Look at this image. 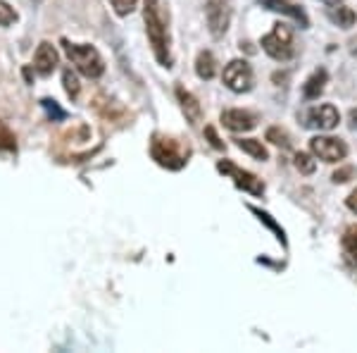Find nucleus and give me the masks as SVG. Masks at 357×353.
<instances>
[{"mask_svg": "<svg viewBox=\"0 0 357 353\" xmlns=\"http://www.w3.org/2000/svg\"><path fill=\"white\" fill-rule=\"evenodd\" d=\"M151 153H153V158L158 160V165L167 167V170H181V167L188 163V148H183L174 138L153 136Z\"/></svg>", "mask_w": 357, "mask_h": 353, "instance_id": "3", "label": "nucleus"}, {"mask_svg": "<svg viewBox=\"0 0 357 353\" xmlns=\"http://www.w3.org/2000/svg\"><path fill=\"white\" fill-rule=\"evenodd\" d=\"M262 50L279 62L291 60L293 53H296V45H293V31L286 24H274L272 31L262 38Z\"/></svg>", "mask_w": 357, "mask_h": 353, "instance_id": "4", "label": "nucleus"}, {"mask_svg": "<svg viewBox=\"0 0 357 353\" xmlns=\"http://www.w3.org/2000/svg\"><path fill=\"white\" fill-rule=\"evenodd\" d=\"M250 210H252V212H255V215H257V217H260V219H262V222H264V224H267V227H272V229L276 231V236H279V241H281V244H286V239H284V229H281V227H279V224H276V222H274V219H272V217H269V215H267V212L257 210V208H250Z\"/></svg>", "mask_w": 357, "mask_h": 353, "instance_id": "24", "label": "nucleus"}, {"mask_svg": "<svg viewBox=\"0 0 357 353\" xmlns=\"http://www.w3.org/2000/svg\"><path fill=\"white\" fill-rule=\"evenodd\" d=\"M176 98H178V103H181V110H183V115H186L188 122H191V124L200 122V117H203V108H200V103L195 101V96L188 94L186 89H181V86H178Z\"/></svg>", "mask_w": 357, "mask_h": 353, "instance_id": "12", "label": "nucleus"}, {"mask_svg": "<svg viewBox=\"0 0 357 353\" xmlns=\"http://www.w3.org/2000/svg\"><path fill=\"white\" fill-rule=\"evenodd\" d=\"M15 148V136L3 122H0V150H13Z\"/></svg>", "mask_w": 357, "mask_h": 353, "instance_id": "26", "label": "nucleus"}, {"mask_svg": "<svg viewBox=\"0 0 357 353\" xmlns=\"http://www.w3.org/2000/svg\"><path fill=\"white\" fill-rule=\"evenodd\" d=\"M205 134L210 136V141H212V146H215V148H224V143L220 141V138H217V134H215V129H212V127H207Z\"/></svg>", "mask_w": 357, "mask_h": 353, "instance_id": "27", "label": "nucleus"}, {"mask_svg": "<svg viewBox=\"0 0 357 353\" xmlns=\"http://www.w3.org/2000/svg\"><path fill=\"white\" fill-rule=\"evenodd\" d=\"M207 29L215 38H222L231 24V0H207L205 3Z\"/></svg>", "mask_w": 357, "mask_h": 353, "instance_id": "5", "label": "nucleus"}, {"mask_svg": "<svg viewBox=\"0 0 357 353\" xmlns=\"http://www.w3.org/2000/svg\"><path fill=\"white\" fill-rule=\"evenodd\" d=\"M41 106L45 108V113H48V117L53 120V122H62V120L67 117V113L62 110L60 106H57L55 101H50V98H43L41 101Z\"/></svg>", "mask_w": 357, "mask_h": 353, "instance_id": "21", "label": "nucleus"}, {"mask_svg": "<svg viewBox=\"0 0 357 353\" xmlns=\"http://www.w3.org/2000/svg\"><path fill=\"white\" fill-rule=\"evenodd\" d=\"M110 5H112V10L119 17H126V15H131L136 10L138 0H110Z\"/></svg>", "mask_w": 357, "mask_h": 353, "instance_id": "22", "label": "nucleus"}, {"mask_svg": "<svg viewBox=\"0 0 357 353\" xmlns=\"http://www.w3.org/2000/svg\"><path fill=\"white\" fill-rule=\"evenodd\" d=\"M321 3L329 5V8H331V5H341V0H321Z\"/></svg>", "mask_w": 357, "mask_h": 353, "instance_id": "31", "label": "nucleus"}, {"mask_svg": "<svg viewBox=\"0 0 357 353\" xmlns=\"http://www.w3.org/2000/svg\"><path fill=\"white\" fill-rule=\"evenodd\" d=\"M62 84H65V91L69 98H77L79 91H82V86H79V77L72 72V69H65L62 72Z\"/></svg>", "mask_w": 357, "mask_h": 353, "instance_id": "19", "label": "nucleus"}, {"mask_svg": "<svg viewBox=\"0 0 357 353\" xmlns=\"http://www.w3.org/2000/svg\"><path fill=\"white\" fill-rule=\"evenodd\" d=\"M13 22H17V13L5 0H0V27H8V24H13Z\"/></svg>", "mask_w": 357, "mask_h": 353, "instance_id": "25", "label": "nucleus"}, {"mask_svg": "<svg viewBox=\"0 0 357 353\" xmlns=\"http://www.w3.org/2000/svg\"><path fill=\"white\" fill-rule=\"evenodd\" d=\"M260 3L264 5V8L274 10V13H284L293 17L296 22H301V27H307V17H305V13L298 5H293L291 0H260Z\"/></svg>", "mask_w": 357, "mask_h": 353, "instance_id": "13", "label": "nucleus"}, {"mask_svg": "<svg viewBox=\"0 0 357 353\" xmlns=\"http://www.w3.org/2000/svg\"><path fill=\"white\" fill-rule=\"evenodd\" d=\"M62 45H65V53L72 60V65L89 79H100L102 72H105V62H102L100 53L89 43H69L67 38H62Z\"/></svg>", "mask_w": 357, "mask_h": 353, "instance_id": "2", "label": "nucleus"}, {"mask_svg": "<svg viewBox=\"0 0 357 353\" xmlns=\"http://www.w3.org/2000/svg\"><path fill=\"white\" fill-rule=\"evenodd\" d=\"M224 84H227V89H231L234 94H248V91L252 89V82H255V77H252V67L248 65L245 60H231L227 67H224V74H222Z\"/></svg>", "mask_w": 357, "mask_h": 353, "instance_id": "6", "label": "nucleus"}, {"mask_svg": "<svg viewBox=\"0 0 357 353\" xmlns=\"http://www.w3.org/2000/svg\"><path fill=\"white\" fill-rule=\"evenodd\" d=\"M350 175V170H343V172H336V175H333V182H345V177Z\"/></svg>", "mask_w": 357, "mask_h": 353, "instance_id": "30", "label": "nucleus"}, {"mask_svg": "<svg viewBox=\"0 0 357 353\" xmlns=\"http://www.w3.org/2000/svg\"><path fill=\"white\" fill-rule=\"evenodd\" d=\"M348 122H350V127H353V129H357V108L350 110V115H348Z\"/></svg>", "mask_w": 357, "mask_h": 353, "instance_id": "29", "label": "nucleus"}, {"mask_svg": "<svg viewBox=\"0 0 357 353\" xmlns=\"http://www.w3.org/2000/svg\"><path fill=\"white\" fill-rule=\"evenodd\" d=\"M310 150L324 163H341L348 155V146L336 136H314L310 141Z\"/></svg>", "mask_w": 357, "mask_h": 353, "instance_id": "7", "label": "nucleus"}, {"mask_svg": "<svg viewBox=\"0 0 357 353\" xmlns=\"http://www.w3.org/2000/svg\"><path fill=\"white\" fill-rule=\"evenodd\" d=\"M195 74H198L200 79H205V82H210L217 74V60L210 50H203V53L198 55V60H195Z\"/></svg>", "mask_w": 357, "mask_h": 353, "instance_id": "14", "label": "nucleus"}, {"mask_svg": "<svg viewBox=\"0 0 357 353\" xmlns=\"http://www.w3.org/2000/svg\"><path fill=\"white\" fill-rule=\"evenodd\" d=\"M217 170L224 172V175H229V177H234V184H236V187L248 191V194H252V196H262V194H264V184H262L255 175H250V172L241 170V167H236V165H231V163H227V160H222V163L217 165Z\"/></svg>", "mask_w": 357, "mask_h": 353, "instance_id": "8", "label": "nucleus"}, {"mask_svg": "<svg viewBox=\"0 0 357 353\" xmlns=\"http://www.w3.org/2000/svg\"><path fill=\"white\" fill-rule=\"evenodd\" d=\"M267 141H272V143H276V146H281V148H289V134H286V131H281L279 127L267 129Z\"/></svg>", "mask_w": 357, "mask_h": 353, "instance_id": "23", "label": "nucleus"}, {"mask_svg": "<svg viewBox=\"0 0 357 353\" xmlns=\"http://www.w3.org/2000/svg\"><path fill=\"white\" fill-rule=\"evenodd\" d=\"M143 20H146V31L148 38H151L155 60L162 67H172L169 13H167L165 0H146V5H143Z\"/></svg>", "mask_w": 357, "mask_h": 353, "instance_id": "1", "label": "nucleus"}, {"mask_svg": "<svg viewBox=\"0 0 357 353\" xmlns=\"http://www.w3.org/2000/svg\"><path fill=\"white\" fill-rule=\"evenodd\" d=\"M329 20L333 22V24L341 27V29H350V27H355L357 15L350 8H345V5H331V8H329Z\"/></svg>", "mask_w": 357, "mask_h": 353, "instance_id": "15", "label": "nucleus"}, {"mask_svg": "<svg viewBox=\"0 0 357 353\" xmlns=\"http://www.w3.org/2000/svg\"><path fill=\"white\" fill-rule=\"evenodd\" d=\"M348 208H350L353 212H357V189L348 196Z\"/></svg>", "mask_w": 357, "mask_h": 353, "instance_id": "28", "label": "nucleus"}, {"mask_svg": "<svg viewBox=\"0 0 357 353\" xmlns=\"http://www.w3.org/2000/svg\"><path fill=\"white\" fill-rule=\"evenodd\" d=\"M57 67V50L50 43H41L36 48V55H33V69H36L41 77H50Z\"/></svg>", "mask_w": 357, "mask_h": 353, "instance_id": "11", "label": "nucleus"}, {"mask_svg": "<svg viewBox=\"0 0 357 353\" xmlns=\"http://www.w3.org/2000/svg\"><path fill=\"white\" fill-rule=\"evenodd\" d=\"M326 72L324 69H317V72L312 74V77L305 82V98H319L321 96V91H324V86H326Z\"/></svg>", "mask_w": 357, "mask_h": 353, "instance_id": "16", "label": "nucleus"}, {"mask_svg": "<svg viewBox=\"0 0 357 353\" xmlns=\"http://www.w3.org/2000/svg\"><path fill=\"white\" fill-rule=\"evenodd\" d=\"M355 55H357V48H355Z\"/></svg>", "mask_w": 357, "mask_h": 353, "instance_id": "32", "label": "nucleus"}, {"mask_svg": "<svg viewBox=\"0 0 357 353\" xmlns=\"http://www.w3.org/2000/svg\"><path fill=\"white\" fill-rule=\"evenodd\" d=\"M236 146L243 150V153L252 155L255 160H267L269 158L267 148H264L262 141H257V138H238V141H236Z\"/></svg>", "mask_w": 357, "mask_h": 353, "instance_id": "17", "label": "nucleus"}, {"mask_svg": "<svg viewBox=\"0 0 357 353\" xmlns=\"http://www.w3.org/2000/svg\"><path fill=\"white\" fill-rule=\"evenodd\" d=\"M307 122L305 127H310V129H319V131H331L333 127L338 124V120H341V115H338V110L329 106V103H324V106H317L307 113Z\"/></svg>", "mask_w": 357, "mask_h": 353, "instance_id": "9", "label": "nucleus"}, {"mask_svg": "<svg viewBox=\"0 0 357 353\" xmlns=\"http://www.w3.org/2000/svg\"><path fill=\"white\" fill-rule=\"evenodd\" d=\"M255 122L257 117L248 110H224L222 113V124L231 131H250Z\"/></svg>", "mask_w": 357, "mask_h": 353, "instance_id": "10", "label": "nucleus"}, {"mask_svg": "<svg viewBox=\"0 0 357 353\" xmlns=\"http://www.w3.org/2000/svg\"><path fill=\"white\" fill-rule=\"evenodd\" d=\"M314 167H317V163L310 153H296V170L301 172V175H312Z\"/></svg>", "mask_w": 357, "mask_h": 353, "instance_id": "20", "label": "nucleus"}, {"mask_svg": "<svg viewBox=\"0 0 357 353\" xmlns=\"http://www.w3.org/2000/svg\"><path fill=\"white\" fill-rule=\"evenodd\" d=\"M343 251H345V256H348V260L357 263V227H350L343 234Z\"/></svg>", "mask_w": 357, "mask_h": 353, "instance_id": "18", "label": "nucleus"}]
</instances>
